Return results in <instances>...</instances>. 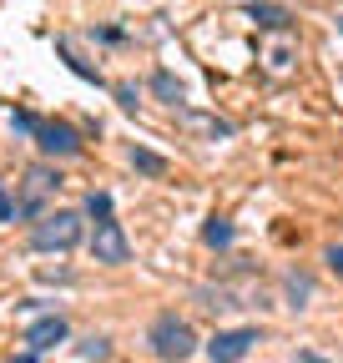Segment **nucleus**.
<instances>
[{
    "label": "nucleus",
    "mask_w": 343,
    "mask_h": 363,
    "mask_svg": "<svg viewBox=\"0 0 343 363\" xmlns=\"http://www.w3.org/2000/svg\"><path fill=\"white\" fill-rule=\"evenodd\" d=\"M147 343H152V353H157L162 363H187V358L197 353V333H192L187 318H177V313H157Z\"/></svg>",
    "instance_id": "nucleus-1"
},
{
    "label": "nucleus",
    "mask_w": 343,
    "mask_h": 363,
    "mask_svg": "<svg viewBox=\"0 0 343 363\" xmlns=\"http://www.w3.org/2000/svg\"><path fill=\"white\" fill-rule=\"evenodd\" d=\"M81 242V212H51L30 227V247L35 252H66Z\"/></svg>",
    "instance_id": "nucleus-2"
},
{
    "label": "nucleus",
    "mask_w": 343,
    "mask_h": 363,
    "mask_svg": "<svg viewBox=\"0 0 343 363\" xmlns=\"http://www.w3.org/2000/svg\"><path fill=\"white\" fill-rule=\"evenodd\" d=\"M91 257H96V262H106V267H121L126 257H132V242H126L121 222H111V217H101V222H96V238H91Z\"/></svg>",
    "instance_id": "nucleus-3"
},
{
    "label": "nucleus",
    "mask_w": 343,
    "mask_h": 363,
    "mask_svg": "<svg viewBox=\"0 0 343 363\" xmlns=\"http://www.w3.org/2000/svg\"><path fill=\"white\" fill-rule=\"evenodd\" d=\"M35 147L46 157H81V131L66 121H40L35 126Z\"/></svg>",
    "instance_id": "nucleus-4"
},
{
    "label": "nucleus",
    "mask_w": 343,
    "mask_h": 363,
    "mask_svg": "<svg viewBox=\"0 0 343 363\" xmlns=\"http://www.w3.org/2000/svg\"><path fill=\"white\" fill-rule=\"evenodd\" d=\"M252 343H257V328H223L218 338L207 343V358L212 363H242Z\"/></svg>",
    "instance_id": "nucleus-5"
},
{
    "label": "nucleus",
    "mask_w": 343,
    "mask_h": 363,
    "mask_svg": "<svg viewBox=\"0 0 343 363\" xmlns=\"http://www.w3.org/2000/svg\"><path fill=\"white\" fill-rule=\"evenodd\" d=\"M26 343H30V353H46V348L66 343V318H61V313H51V318H35V323L26 328Z\"/></svg>",
    "instance_id": "nucleus-6"
},
{
    "label": "nucleus",
    "mask_w": 343,
    "mask_h": 363,
    "mask_svg": "<svg viewBox=\"0 0 343 363\" xmlns=\"http://www.w3.org/2000/svg\"><path fill=\"white\" fill-rule=\"evenodd\" d=\"M247 16H252L257 26H263V30H288V26H293V16H288L283 6H268V0H252Z\"/></svg>",
    "instance_id": "nucleus-7"
},
{
    "label": "nucleus",
    "mask_w": 343,
    "mask_h": 363,
    "mask_svg": "<svg viewBox=\"0 0 343 363\" xmlns=\"http://www.w3.org/2000/svg\"><path fill=\"white\" fill-rule=\"evenodd\" d=\"M202 242H207V247H227V242H232V222H227V217H212V222L202 227Z\"/></svg>",
    "instance_id": "nucleus-8"
},
{
    "label": "nucleus",
    "mask_w": 343,
    "mask_h": 363,
    "mask_svg": "<svg viewBox=\"0 0 343 363\" xmlns=\"http://www.w3.org/2000/svg\"><path fill=\"white\" fill-rule=\"evenodd\" d=\"M152 91H157V96H162V101H172V106H177V101H182V81H177V76H172V71H157V76H152Z\"/></svg>",
    "instance_id": "nucleus-9"
},
{
    "label": "nucleus",
    "mask_w": 343,
    "mask_h": 363,
    "mask_svg": "<svg viewBox=\"0 0 343 363\" xmlns=\"http://www.w3.org/2000/svg\"><path fill=\"white\" fill-rule=\"evenodd\" d=\"M132 167H137V172H147V177H162V172H167V162H162L157 152H147V147H137V152H132Z\"/></svg>",
    "instance_id": "nucleus-10"
},
{
    "label": "nucleus",
    "mask_w": 343,
    "mask_h": 363,
    "mask_svg": "<svg viewBox=\"0 0 343 363\" xmlns=\"http://www.w3.org/2000/svg\"><path fill=\"white\" fill-rule=\"evenodd\" d=\"M187 126H197L207 136H232V121H218V116H187Z\"/></svg>",
    "instance_id": "nucleus-11"
},
{
    "label": "nucleus",
    "mask_w": 343,
    "mask_h": 363,
    "mask_svg": "<svg viewBox=\"0 0 343 363\" xmlns=\"http://www.w3.org/2000/svg\"><path fill=\"white\" fill-rule=\"evenodd\" d=\"M288 298H293L288 308H308V298H313V283H308V278H288Z\"/></svg>",
    "instance_id": "nucleus-12"
},
{
    "label": "nucleus",
    "mask_w": 343,
    "mask_h": 363,
    "mask_svg": "<svg viewBox=\"0 0 343 363\" xmlns=\"http://www.w3.org/2000/svg\"><path fill=\"white\" fill-rule=\"evenodd\" d=\"M30 187H35V192H51V187H61V177H56L51 167H30Z\"/></svg>",
    "instance_id": "nucleus-13"
},
{
    "label": "nucleus",
    "mask_w": 343,
    "mask_h": 363,
    "mask_svg": "<svg viewBox=\"0 0 343 363\" xmlns=\"http://www.w3.org/2000/svg\"><path fill=\"white\" fill-rule=\"evenodd\" d=\"M106 353H111V343H106V338H86V343H81V358H91V363H101Z\"/></svg>",
    "instance_id": "nucleus-14"
},
{
    "label": "nucleus",
    "mask_w": 343,
    "mask_h": 363,
    "mask_svg": "<svg viewBox=\"0 0 343 363\" xmlns=\"http://www.w3.org/2000/svg\"><path fill=\"white\" fill-rule=\"evenodd\" d=\"M86 212H91V217H111V197L106 192H91V197H86Z\"/></svg>",
    "instance_id": "nucleus-15"
},
{
    "label": "nucleus",
    "mask_w": 343,
    "mask_h": 363,
    "mask_svg": "<svg viewBox=\"0 0 343 363\" xmlns=\"http://www.w3.org/2000/svg\"><path fill=\"white\" fill-rule=\"evenodd\" d=\"M328 267H333L338 278H343V242H333V247H328Z\"/></svg>",
    "instance_id": "nucleus-16"
},
{
    "label": "nucleus",
    "mask_w": 343,
    "mask_h": 363,
    "mask_svg": "<svg viewBox=\"0 0 343 363\" xmlns=\"http://www.w3.org/2000/svg\"><path fill=\"white\" fill-rule=\"evenodd\" d=\"M11 121H16V131H30V136H35V126H40V121H35V116H26V111H16Z\"/></svg>",
    "instance_id": "nucleus-17"
},
{
    "label": "nucleus",
    "mask_w": 343,
    "mask_h": 363,
    "mask_svg": "<svg viewBox=\"0 0 343 363\" xmlns=\"http://www.w3.org/2000/svg\"><path fill=\"white\" fill-rule=\"evenodd\" d=\"M11 217H16V202H11L6 187H0V222H11Z\"/></svg>",
    "instance_id": "nucleus-18"
},
{
    "label": "nucleus",
    "mask_w": 343,
    "mask_h": 363,
    "mask_svg": "<svg viewBox=\"0 0 343 363\" xmlns=\"http://www.w3.org/2000/svg\"><path fill=\"white\" fill-rule=\"evenodd\" d=\"M116 101H121L126 111H132V106H137V91H132V86H116Z\"/></svg>",
    "instance_id": "nucleus-19"
},
{
    "label": "nucleus",
    "mask_w": 343,
    "mask_h": 363,
    "mask_svg": "<svg viewBox=\"0 0 343 363\" xmlns=\"http://www.w3.org/2000/svg\"><path fill=\"white\" fill-rule=\"evenodd\" d=\"M11 363H35V353H21V358H11Z\"/></svg>",
    "instance_id": "nucleus-20"
},
{
    "label": "nucleus",
    "mask_w": 343,
    "mask_h": 363,
    "mask_svg": "<svg viewBox=\"0 0 343 363\" xmlns=\"http://www.w3.org/2000/svg\"><path fill=\"white\" fill-rule=\"evenodd\" d=\"M338 30H343V16H338Z\"/></svg>",
    "instance_id": "nucleus-21"
}]
</instances>
